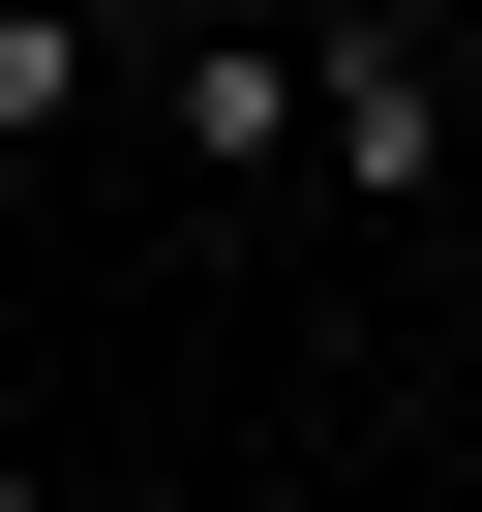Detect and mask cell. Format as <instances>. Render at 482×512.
Instances as JSON below:
<instances>
[{
    "label": "cell",
    "mask_w": 482,
    "mask_h": 512,
    "mask_svg": "<svg viewBox=\"0 0 482 512\" xmlns=\"http://www.w3.org/2000/svg\"><path fill=\"white\" fill-rule=\"evenodd\" d=\"M121 31L151 0H0V151H91L121 121Z\"/></svg>",
    "instance_id": "obj_3"
},
{
    "label": "cell",
    "mask_w": 482,
    "mask_h": 512,
    "mask_svg": "<svg viewBox=\"0 0 482 512\" xmlns=\"http://www.w3.org/2000/svg\"><path fill=\"white\" fill-rule=\"evenodd\" d=\"M0 512H61V482H31V452H0Z\"/></svg>",
    "instance_id": "obj_4"
},
{
    "label": "cell",
    "mask_w": 482,
    "mask_h": 512,
    "mask_svg": "<svg viewBox=\"0 0 482 512\" xmlns=\"http://www.w3.org/2000/svg\"><path fill=\"white\" fill-rule=\"evenodd\" d=\"M302 181L332 211H422L452 181V31H422V0H332V31H302Z\"/></svg>",
    "instance_id": "obj_1"
},
{
    "label": "cell",
    "mask_w": 482,
    "mask_h": 512,
    "mask_svg": "<svg viewBox=\"0 0 482 512\" xmlns=\"http://www.w3.org/2000/svg\"><path fill=\"white\" fill-rule=\"evenodd\" d=\"M121 91L181 181H302V31H121Z\"/></svg>",
    "instance_id": "obj_2"
}]
</instances>
